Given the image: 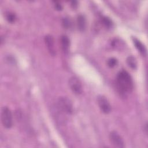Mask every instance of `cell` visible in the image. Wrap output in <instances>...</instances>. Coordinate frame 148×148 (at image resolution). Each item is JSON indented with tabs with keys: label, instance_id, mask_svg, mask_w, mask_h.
Segmentation results:
<instances>
[{
	"label": "cell",
	"instance_id": "6da1fadb",
	"mask_svg": "<svg viewBox=\"0 0 148 148\" xmlns=\"http://www.w3.org/2000/svg\"><path fill=\"white\" fill-rule=\"evenodd\" d=\"M117 87L121 95H126L133 89V81L131 75L126 71L119 72L116 78Z\"/></svg>",
	"mask_w": 148,
	"mask_h": 148
},
{
	"label": "cell",
	"instance_id": "7a4b0ae2",
	"mask_svg": "<svg viewBox=\"0 0 148 148\" xmlns=\"http://www.w3.org/2000/svg\"><path fill=\"white\" fill-rule=\"evenodd\" d=\"M1 121L3 126L6 128H10L13 125V117L12 112L8 107L3 106L1 112Z\"/></svg>",
	"mask_w": 148,
	"mask_h": 148
},
{
	"label": "cell",
	"instance_id": "3957f363",
	"mask_svg": "<svg viewBox=\"0 0 148 148\" xmlns=\"http://www.w3.org/2000/svg\"><path fill=\"white\" fill-rule=\"evenodd\" d=\"M58 108L64 113L71 114L73 111V107L71 101L66 97H60L57 101Z\"/></svg>",
	"mask_w": 148,
	"mask_h": 148
},
{
	"label": "cell",
	"instance_id": "277c9868",
	"mask_svg": "<svg viewBox=\"0 0 148 148\" xmlns=\"http://www.w3.org/2000/svg\"><path fill=\"white\" fill-rule=\"evenodd\" d=\"M110 140L112 144L116 147L123 148L124 147V142L121 136L116 131H112L109 135Z\"/></svg>",
	"mask_w": 148,
	"mask_h": 148
},
{
	"label": "cell",
	"instance_id": "5b68a950",
	"mask_svg": "<svg viewBox=\"0 0 148 148\" xmlns=\"http://www.w3.org/2000/svg\"><path fill=\"white\" fill-rule=\"evenodd\" d=\"M69 86L71 90L75 94H80L82 92V86L80 80L76 77H72L69 80Z\"/></svg>",
	"mask_w": 148,
	"mask_h": 148
},
{
	"label": "cell",
	"instance_id": "8992f818",
	"mask_svg": "<svg viewBox=\"0 0 148 148\" xmlns=\"http://www.w3.org/2000/svg\"><path fill=\"white\" fill-rule=\"evenodd\" d=\"M97 102L101 110L108 114L111 111V105H110L108 100L103 95H99L97 98Z\"/></svg>",
	"mask_w": 148,
	"mask_h": 148
},
{
	"label": "cell",
	"instance_id": "52a82bcc",
	"mask_svg": "<svg viewBox=\"0 0 148 148\" xmlns=\"http://www.w3.org/2000/svg\"><path fill=\"white\" fill-rule=\"evenodd\" d=\"M45 42L50 53L53 56H55L56 49L54 46V40L53 36L50 35H46L45 37Z\"/></svg>",
	"mask_w": 148,
	"mask_h": 148
},
{
	"label": "cell",
	"instance_id": "ba28073f",
	"mask_svg": "<svg viewBox=\"0 0 148 148\" xmlns=\"http://www.w3.org/2000/svg\"><path fill=\"white\" fill-rule=\"evenodd\" d=\"M61 47L64 53H67L69 51L70 47V40L67 36L64 35L61 36Z\"/></svg>",
	"mask_w": 148,
	"mask_h": 148
},
{
	"label": "cell",
	"instance_id": "9c48e42d",
	"mask_svg": "<svg viewBox=\"0 0 148 148\" xmlns=\"http://www.w3.org/2000/svg\"><path fill=\"white\" fill-rule=\"evenodd\" d=\"M77 25L80 31H84L86 27V21L84 16L80 14L77 18Z\"/></svg>",
	"mask_w": 148,
	"mask_h": 148
},
{
	"label": "cell",
	"instance_id": "30bf717a",
	"mask_svg": "<svg viewBox=\"0 0 148 148\" xmlns=\"http://www.w3.org/2000/svg\"><path fill=\"white\" fill-rule=\"evenodd\" d=\"M133 42H134V44L135 45L136 48L138 49V50L142 55L145 56L146 54V50L145 46L142 44V43L135 38H133Z\"/></svg>",
	"mask_w": 148,
	"mask_h": 148
},
{
	"label": "cell",
	"instance_id": "8fae6325",
	"mask_svg": "<svg viewBox=\"0 0 148 148\" xmlns=\"http://www.w3.org/2000/svg\"><path fill=\"white\" fill-rule=\"evenodd\" d=\"M127 62L130 67L132 69H135L136 68L137 62L135 58L132 56H129L127 59Z\"/></svg>",
	"mask_w": 148,
	"mask_h": 148
},
{
	"label": "cell",
	"instance_id": "7c38bea8",
	"mask_svg": "<svg viewBox=\"0 0 148 148\" xmlns=\"http://www.w3.org/2000/svg\"><path fill=\"white\" fill-rule=\"evenodd\" d=\"M6 20L11 23H14L16 19V15L12 12H8L6 14Z\"/></svg>",
	"mask_w": 148,
	"mask_h": 148
},
{
	"label": "cell",
	"instance_id": "4fadbf2b",
	"mask_svg": "<svg viewBox=\"0 0 148 148\" xmlns=\"http://www.w3.org/2000/svg\"><path fill=\"white\" fill-rule=\"evenodd\" d=\"M102 21L103 23V24L107 28H110V27H112V21L108 17H103L102 18Z\"/></svg>",
	"mask_w": 148,
	"mask_h": 148
},
{
	"label": "cell",
	"instance_id": "5bb4252c",
	"mask_svg": "<svg viewBox=\"0 0 148 148\" xmlns=\"http://www.w3.org/2000/svg\"><path fill=\"white\" fill-rule=\"evenodd\" d=\"M62 24L64 27L65 28H69L72 24L70 19H69L68 18H64L62 20Z\"/></svg>",
	"mask_w": 148,
	"mask_h": 148
},
{
	"label": "cell",
	"instance_id": "9a60e30c",
	"mask_svg": "<svg viewBox=\"0 0 148 148\" xmlns=\"http://www.w3.org/2000/svg\"><path fill=\"white\" fill-rule=\"evenodd\" d=\"M117 64V60L114 58H109L108 61V65L110 68H113Z\"/></svg>",
	"mask_w": 148,
	"mask_h": 148
},
{
	"label": "cell",
	"instance_id": "2e32d148",
	"mask_svg": "<svg viewBox=\"0 0 148 148\" xmlns=\"http://www.w3.org/2000/svg\"><path fill=\"white\" fill-rule=\"evenodd\" d=\"M54 6H55V8L58 10H61L62 9V7L61 5L59 3H57V2H56V3L54 5Z\"/></svg>",
	"mask_w": 148,
	"mask_h": 148
},
{
	"label": "cell",
	"instance_id": "e0dca14e",
	"mask_svg": "<svg viewBox=\"0 0 148 148\" xmlns=\"http://www.w3.org/2000/svg\"><path fill=\"white\" fill-rule=\"evenodd\" d=\"M72 6L73 8H75L76 7H77V2L76 1H73L72 2Z\"/></svg>",
	"mask_w": 148,
	"mask_h": 148
}]
</instances>
